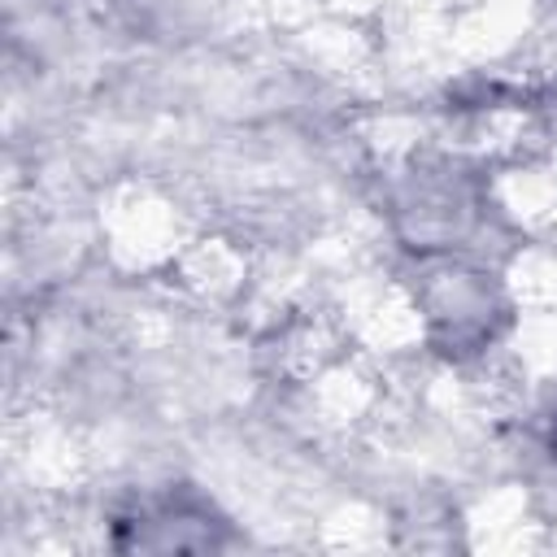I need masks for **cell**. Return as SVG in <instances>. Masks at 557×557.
Instances as JSON below:
<instances>
[{
    "mask_svg": "<svg viewBox=\"0 0 557 557\" xmlns=\"http://www.w3.org/2000/svg\"><path fill=\"white\" fill-rule=\"evenodd\" d=\"M413 309L426 344L453 361L483 357L509 318V305L496 287V274L461 257L426 252L413 278Z\"/></svg>",
    "mask_w": 557,
    "mask_h": 557,
    "instance_id": "cell-1",
    "label": "cell"
},
{
    "mask_svg": "<svg viewBox=\"0 0 557 557\" xmlns=\"http://www.w3.org/2000/svg\"><path fill=\"white\" fill-rule=\"evenodd\" d=\"M113 544L117 548H144V553H187V548H222L226 522L213 513L209 500L191 496L187 487H170L161 496H139L113 518Z\"/></svg>",
    "mask_w": 557,
    "mask_h": 557,
    "instance_id": "cell-2",
    "label": "cell"
}]
</instances>
